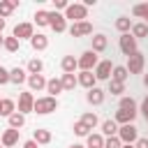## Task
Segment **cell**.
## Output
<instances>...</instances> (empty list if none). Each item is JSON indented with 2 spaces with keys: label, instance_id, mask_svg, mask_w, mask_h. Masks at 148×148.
<instances>
[{
  "label": "cell",
  "instance_id": "cell-25",
  "mask_svg": "<svg viewBox=\"0 0 148 148\" xmlns=\"http://www.w3.org/2000/svg\"><path fill=\"white\" fill-rule=\"evenodd\" d=\"M46 90L51 92V97H56V95H58V92H62L65 88H62V81H60V79H51V81L46 83Z\"/></svg>",
  "mask_w": 148,
  "mask_h": 148
},
{
  "label": "cell",
  "instance_id": "cell-10",
  "mask_svg": "<svg viewBox=\"0 0 148 148\" xmlns=\"http://www.w3.org/2000/svg\"><path fill=\"white\" fill-rule=\"evenodd\" d=\"M90 32H92V23H88V21H81V23H72L69 25V35L72 37H86Z\"/></svg>",
  "mask_w": 148,
  "mask_h": 148
},
{
  "label": "cell",
  "instance_id": "cell-15",
  "mask_svg": "<svg viewBox=\"0 0 148 148\" xmlns=\"http://www.w3.org/2000/svg\"><path fill=\"white\" fill-rule=\"evenodd\" d=\"M46 79L42 76V74H30L28 76V86H30V90H42V88H46Z\"/></svg>",
  "mask_w": 148,
  "mask_h": 148
},
{
  "label": "cell",
  "instance_id": "cell-40",
  "mask_svg": "<svg viewBox=\"0 0 148 148\" xmlns=\"http://www.w3.org/2000/svg\"><path fill=\"white\" fill-rule=\"evenodd\" d=\"M104 148H123V141H120L118 136H109V139L104 141Z\"/></svg>",
  "mask_w": 148,
  "mask_h": 148
},
{
  "label": "cell",
  "instance_id": "cell-5",
  "mask_svg": "<svg viewBox=\"0 0 148 148\" xmlns=\"http://www.w3.org/2000/svg\"><path fill=\"white\" fill-rule=\"evenodd\" d=\"M118 139L123 141V143H136V139H139V134H136V127L130 123V125H120V130H118Z\"/></svg>",
  "mask_w": 148,
  "mask_h": 148
},
{
  "label": "cell",
  "instance_id": "cell-26",
  "mask_svg": "<svg viewBox=\"0 0 148 148\" xmlns=\"http://www.w3.org/2000/svg\"><path fill=\"white\" fill-rule=\"evenodd\" d=\"M14 109H16V106H14L12 99H0V116H7V118H9L12 113H16Z\"/></svg>",
  "mask_w": 148,
  "mask_h": 148
},
{
  "label": "cell",
  "instance_id": "cell-48",
  "mask_svg": "<svg viewBox=\"0 0 148 148\" xmlns=\"http://www.w3.org/2000/svg\"><path fill=\"white\" fill-rule=\"evenodd\" d=\"M143 86H146V88H148V74H146V76H143Z\"/></svg>",
  "mask_w": 148,
  "mask_h": 148
},
{
  "label": "cell",
  "instance_id": "cell-50",
  "mask_svg": "<svg viewBox=\"0 0 148 148\" xmlns=\"http://www.w3.org/2000/svg\"><path fill=\"white\" fill-rule=\"evenodd\" d=\"M2 44H5V39H2V37H0V46H2Z\"/></svg>",
  "mask_w": 148,
  "mask_h": 148
},
{
  "label": "cell",
  "instance_id": "cell-2",
  "mask_svg": "<svg viewBox=\"0 0 148 148\" xmlns=\"http://www.w3.org/2000/svg\"><path fill=\"white\" fill-rule=\"evenodd\" d=\"M65 18H72L74 23H81V21H86L88 18V7L86 5H69L67 9H65Z\"/></svg>",
  "mask_w": 148,
  "mask_h": 148
},
{
  "label": "cell",
  "instance_id": "cell-49",
  "mask_svg": "<svg viewBox=\"0 0 148 148\" xmlns=\"http://www.w3.org/2000/svg\"><path fill=\"white\" fill-rule=\"evenodd\" d=\"M69 148H83V146H81V143H74V146H69Z\"/></svg>",
  "mask_w": 148,
  "mask_h": 148
},
{
  "label": "cell",
  "instance_id": "cell-28",
  "mask_svg": "<svg viewBox=\"0 0 148 148\" xmlns=\"http://www.w3.org/2000/svg\"><path fill=\"white\" fill-rule=\"evenodd\" d=\"M32 141H35V143H49V141H51V132H49V130H35Z\"/></svg>",
  "mask_w": 148,
  "mask_h": 148
},
{
  "label": "cell",
  "instance_id": "cell-4",
  "mask_svg": "<svg viewBox=\"0 0 148 148\" xmlns=\"http://www.w3.org/2000/svg\"><path fill=\"white\" fill-rule=\"evenodd\" d=\"M143 65H146V58H143V53H139V51L127 58V72H130V74H141V72H143Z\"/></svg>",
  "mask_w": 148,
  "mask_h": 148
},
{
  "label": "cell",
  "instance_id": "cell-20",
  "mask_svg": "<svg viewBox=\"0 0 148 148\" xmlns=\"http://www.w3.org/2000/svg\"><path fill=\"white\" fill-rule=\"evenodd\" d=\"M30 44H32L35 51H44V49L49 46V37H46V35H35V37L30 39Z\"/></svg>",
  "mask_w": 148,
  "mask_h": 148
},
{
  "label": "cell",
  "instance_id": "cell-38",
  "mask_svg": "<svg viewBox=\"0 0 148 148\" xmlns=\"http://www.w3.org/2000/svg\"><path fill=\"white\" fill-rule=\"evenodd\" d=\"M81 123H83V125H88V127L92 130V127L97 125V116H95V113H83V118H81Z\"/></svg>",
  "mask_w": 148,
  "mask_h": 148
},
{
  "label": "cell",
  "instance_id": "cell-21",
  "mask_svg": "<svg viewBox=\"0 0 148 148\" xmlns=\"http://www.w3.org/2000/svg\"><path fill=\"white\" fill-rule=\"evenodd\" d=\"M9 81H12V83H16V86H21L23 81H28V76H25V72H23L21 67H14V69L9 72Z\"/></svg>",
  "mask_w": 148,
  "mask_h": 148
},
{
  "label": "cell",
  "instance_id": "cell-17",
  "mask_svg": "<svg viewBox=\"0 0 148 148\" xmlns=\"http://www.w3.org/2000/svg\"><path fill=\"white\" fill-rule=\"evenodd\" d=\"M60 65H62V72H65V74H74V69L79 67V60H76L74 56H65Z\"/></svg>",
  "mask_w": 148,
  "mask_h": 148
},
{
  "label": "cell",
  "instance_id": "cell-19",
  "mask_svg": "<svg viewBox=\"0 0 148 148\" xmlns=\"http://www.w3.org/2000/svg\"><path fill=\"white\" fill-rule=\"evenodd\" d=\"M86 99H88L90 104H102V102H104V90L95 86L92 90H88V97H86Z\"/></svg>",
  "mask_w": 148,
  "mask_h": 148
},
{
  "label": "cell",
  "instance_id": "cell-13",
  "mask_svg": "<svg viewBox=\"0 0 148 148\" xmlns=\"http://www.w3.org/2000/svg\"><path fill=\"white\" fill-rule=\"evenodd\" d=\"M134 118H136V111H125V109H118V111H116V118H113V120H116L118 125H130V123H132Z\"/></svg>",
  "mask_w": 148,
  "mask_h": 148
},
{
  "label": "cell",
  "instance_id": "cell-34",
  "mask_svg": "<svg viewBox=\"0 0 148 148\" xmlns=\"http://www.w3.org/2000/svg\"><path fill=\"white\" fill-rule=\"evenodd\" d=\"M2 46H5L9 53H14V51H18V39H16L14 35H12V37H5V44H2Z\"/></svg>",
  "mask_w": 148,
  "mask_h": 148
},
{
  "label": "cell",
  "instance_id": "cell-51",
  "mask_svg": "<svg viewBox=\"0 0 148 148\" xmlns=\"http://www.w3.org/2000/svg\"><path fill=\"white\" fill-rule=\"evenodd\" d=\"M143 118H146V123H148V116H143Z\"/></svg>",
  "mask_w": 148,
  "mask_h": 148
},
{
  "label": "cell",
  "instance_id": "cell-8",
  "mask_svg": "<svg viewBox=\"0 0 148 148\" xmlns=\"http://www.w3.org/2000/svg\"><path fill=\"white\" fill-rule=\"evenodd\" d=\"M35 109V97H32V92H21L18 95V113H30Z\"/></svg>",
  "mask_w": 148,
  "mask_h": 148
},
{
  "label": "cell",
  "instance_id": "cell-41",
  "mask_svg": "<svg viewBox=\"0 0 148 148\" xmlns=\"http://www.w3.org/2000/svg\"><path fill=\"white\" fill-rule=\"evenodd\" d=\"M5 83H9V72L0 65V86H5Z\"/></svg>",
  "mask_w": 148,
  "mask_h": 148
},
{
  "label": "cell",
  "instance_id": "cell-33",
  "mask_svg": "<svg viewBox=\"0 0 148 148\" xmlns=\"http://www.w3.org/2000/svg\"><path fill=\"white\" fill-rule=\"evenodd\" d=\"M132 14L139 16V18H146V21H148V2H143V5H134V7H132Z\"/></svg>",
  "mask_w": 148,
  "mask_h": 148
},
{
  "label": "cell",
  "instance_id": "cell-18",
  "mask_svg": "<svg viewBox=\"0 0 148 148\" xmlns=\"http://www.w3.org/2000/svg\"><path fill=\"white\" fill-rule=\"evenodd\" d=\"M106 46H109V42H106V35H95V37H92V51H95V53H102V51H106Z\"/></svg>",
  "mask_w": 148,
  "mask_h": 148
},
{
  "label": "cell",
  "instance_id": "cell-43",
  "mask_svg": "<svg viewBox=\"0 0 148 148\" xmlns=\"http://www.w3.org/2000/svg\"><path fill=\"white\" fill-rule=\"evenodd\" d=\"M134 148H148V136H146V139H136Z\"/></svg>",
  "mask_w": 148,
  "mask_h": 148
},
{
  "label": "cell",
  "instance_id": "cell-11",
  "mask_svg": "<svg viewBox=\"0 0 148 148\" xmlns=\"http://www.w3.org/2000/svg\"><path fill=\"white\" fill-rule=\"evenodd\" d=\"M14 37L21 42V39H32L35 32H32V23H18L14 28Z\"/></svg>",
  "mask_w": 148,
  "mask_h": 148
},
{
  "label": "cell",
  "instance_id": "cell-31",
  "mask_svg": "<svg viewBox=\"0 0 148 148\" xmlns=\"http://www.w3.org/2000/svg\"><path fill=\"white\" fill-rule=\"evenodd\" d=\"M42 69H44V62H42L39 58H32V60L28 62V72H30V74H42Z\"/></svg>",
  "mask_w": 148,
  "mask_h": 148
},
{
  "label": "cell",
  "instance_id": "cell-46",
  "mask_svg": "<svg viewBox=\"0 0 148 148\" xmlns=\"http://www.w3.org/2000/svg\"><path fill=\"white\" fill-rule=\"evenodd\" d=\"M5 30V18H0V32Z\"/></svg>",
  "mask_w": 148,
  "mask_h": 148
},
{
  "label": "cell",
  "instance_id": "cell-16",
  "mask_svg": "<svg viewBox=\"0 0 148 148\" xmlns=\"http://www.w3.org/2000/svg\"><path fill=\"white\" fill-rule=\"evenodd\" d=\"M16 7H18V0H0V18L9 16Z\"/></svg>",
  "mask_w": 148,
  "mask_h": 148
},
{
  "label": "cell",
  "instance_id": "cell-32",
  "mask_svg": "<svg viewBox=\"0 0 148 148\" xmlns=\"http://www.w3.org/2000/svg\"><path fill=\"white\" fill-rule=\"evenodd\" d=\"M88 148H104L102 134H88Z\"/></svg>",
  "mask_w": 148,
  "mask_h": 148
},
{
  "label": "cell",
  "instance_id": "cell-12",
  "mask_svg": "<svg viewBox=\"0 0 148 148\" xmlns=\"http://www.w3.org/2000/svg\"><path fill=\"white\" fill-rule=\"evenodd\" d=\"M76 79H79V86H83V88H88V90H92V88H95V83H97L95 72H81Z\"/></svg>",
  "mask_w": 148,
  "mask_h": 148
},
{
  "label": "cell",
  "instance_id": "cell-45",
  "mask_svg": "<svg viewBox=\"0 0 148 148\" xmlns=\"http://www.w3.org/2000/svg\"><path fill=\"white\" fill-rule=\"evenodd\" d=\"M23 148H37V143H35V141H25V143H23Z\"/></svg>",
  "mask_w": 148,
  "mask_h": 148
},
{
  "label": "cell",
  "instance_id": "cell-3",
  "mask_svg": "<svg viewBox=\"0 0 148 148\" xmlns=\"http://www.w3.org/2000/svg\"><path fill=\"white\" fill-rule=\"evenodd\" d=\"M97 65H99V60H97V53L92 49L81 53V58H79V69L81 72H92V67H97Z\"/></svg>",
  "mask_w": 148,
  "mask_h": 148
},
{
  "label": "cell",
  "instance_id": "cell-9",
  "mask_svg": "<svg viewBox=\"0 0 148 148\" xmlns=\"http://www.w3.org/2000/svg\"><path fill=\"white\" fill-rule=\"evenodd\" d=\"M49 25L53 28V32H65V30H67L65 16L58 14V12H49Z\"/></svg>",
  "mask_w": 148,
  "mask_h": 148
},
{
  "label": "cell",
  "instance_id": "cell-22",
  "mask_svg": "<svg viewBox=\"0 0 148 148\" xmlns=\"http://www.w3.org/2000/svg\"><path fill=\"white\" fill-rule=\"evenodd\" d=\"M118 130H120V127H118L116 120H104V123H102V132H104L106 136H118Z\"/></svg>",
  "mask_w": 148,
  "mask_h": 148
},
{
  "label": "cell",
  "instance_id": "cell-27",
  "mask_svg": "<svg viewBox=\"0 0 148 148\" xmlns=\"http://www.w3.org/2000/svg\"><path fill=\"white\" fill-rule=\"evenodd\" d=\"M62 88L65 90H74V86H79V79L74 76V74H62Z\"/></svg>",
  "mask_w": 148,
  "mask_h": 148
},
{
  "label": "cell",
  "instance_id": "cell-35",
  "mask_svg": "<svg viewBox=\"0 0 148 148\" xmlns=\"http://www.w3.org/2000/svg\"><path fill=\"white\" fill-rule=\"evenodd\" d=\"M123 90H125V83H120V81H113V79L109 81V92H111V95H120Z\"/></svg>",
  "mask_w": 148,
  "mask_h": 148
},
{
  "label": "cell",
  "instance_id": "cell-47",
  "mask_svg": "<svg viewBox=\"0 0 148 148\" xmlns=\"http://www.w3.org/2000/svg\"><path fill=\"white\" fill-rule=\"evenodd\" d=\"M123 148H134V143H123Z\"/></svg>",
  "mask_w": 148,
  "mask_h": 148
},
{
  "label": "cell",
  "instance_id": "cell-14",
  "mask_svg": "<svg viewBox=\"0 0 148 148\" xmlns=\"http://www.w3.org/2000/svg\"><path fill=\"white\" fill-rule=\"evenodd\" d=\"M18 143V130H5L2 132V146L5 148H12V146H16Z\"/></svg>",
  "mask_w": 148,
  "mask_h": 148
},
{
  "label": "cell",
  "instance_id": "cell-30",
  "mask_svg": "<svg viewBox=\"0 0 148 148\" xmlns=\"http://www.w3.org/2000/svg\"><path fill=\"white\" fill-rule=\"evenodd\" d=\"M148 35V25L146 23H134L132 25V37L136 39V37H146Z\"/></svg>",
  "mask_w": 148,
  "mask_h": 148
},
{
  "label": "cell",
  "instance_id": "cell-1",
  "mask_svg": "<svg viewBox=\"0 0 148 148\" xmlns=\"http://www.w3.org/2000/svg\"><path fill=\"white\" fill-rule=\"evenodd\" d=\"M58 109V99L56 97H39V99H35V113H39V116H46V113H51V111H56Z\"/></svg>",
  "mask_w": 148,
  "mask_h": 148
},
{
  "label": "cell",
  "instance_id": "cell-44",
  "mask_svg": "<svg viewBox=\"0 0 148 148\" xmlns=\"http://www.w3.org/2000/svg\"><path fill=\"white\" fill-rule=\"evenodd\" d=\"M141 111H143V116H148V95H146V99L141 102Z\"/></svg>",
  "mask_w": 148,
  "mask_h": 148
},
{
  "label": "cell",
  "instance_id": "cell-24",
  "mask_svg": "<svg viewBox=\"0 0 148 148\" xmlns=\"http://www.w3.org/2000/svg\"><path fill=\"white\" fill-rule=\"evenodd\" d=\"M23 125H25V116H23V113L16 111V113L9 116V127H12V130H21Z\"/></svg>",
  "mask_w": 148,
  "mask_h": 148
},
{
  "label": "cell",
  "instance_id": "cell-39",
  "mask_svg": "<svg viewBox=\"0 0 148 148\" xmlns=\"http://www.w3.org/2000/svg\"><path fill=\"white\" fill-rule=\"evenodd\" d=\"M74 132H76L79 136H88V134H90V127H88V125H83V123L79 120V123H74Z\"/></svg>",
  "mask_w": 148,
  "mask_h": 148
},
{
  "label": "cell",
  "instance_id": "cell-42",
  "mask_svg": "<svg viewBox=\"0 0 148 148\" xmlns=\"http://www.w3.org/2000/svg\"><path fill=\"white\" fill-rule=\"evenodd\" d=\"M53 5H56V9H67V7H69L67 0H53Z\"/></svg>",
  "mask_w": 148,
  "mask_h": 148
},
{
  "label": "cell",
  "instance_id": "cell-29",
  "mask_svg": "<svg viewBox=\"0 0 148 148\" xmlns=\"http://www.w3.org/2000/svg\"><path fill=\"white\" fill-rule=\"evenodd\" d=\"M116 28H118L123 35H127V32H130V28H132V21H130L127 16H120V18H116Z\"/></svg>",
  "mask_w": 148,
  "mask_h": 148
},
{
  "label": "cell",
  "instance_id": "cell-37",
  "mask_svg": "<svg viewBox=\"0 0 148 148\" xmlns=\"http://www.w3.org/2000/svg\"><path fill=\"white\" fill-rule=\"evenodd\" d=\"M35 23H37V25H49V12L39 9V12L35 14Z\"/></svg>",
  "mask_w": 148,
  "mask_h": 148
},
{
  "label": "cell",
  "instance_id": "cell-36",
  "mask_svg": "<svg viewBox=\"0 0 148 148\" xmlns=\"http://www.w3.org/2000/svg\"><path fill=\"white\" fill-rule=\"evenodd\" d=\"M118 109H125V111H136V102H134L132 97H123Z\"/></svg>",
  "mask_w": 148,
  "mask_h": 148
},
{
  "label": "cell",
  "instance_id": "cell-23",
  "mask_svg": "<svg viewBox=\"0 0 148 148\" xmlns=\"http://www.w3.org/2000/svg\"><path fill=\"white\" fill-rule=\"evenodd\" d=\"M130 76V72H127V67H123V65H116L113 67V74H111V79L113 81H120V83H125V79Z\"/></svg>",
  "mask_w": 148,
  "mask_h": 148
},
{
  "label": "cell",
  "instance_id": "cell-6",
  "mask_svg": "<svg viewBox=\"0 0 148 148\" xmlns=\"http://www.w3.org/2000/svg\"><path fill=\"white\" fill-rule=\"evenodd\" d=\"M118 44H120V51L130 58V56H134L136 53V39L127 32V35H120V39H118Z\"/></svg>",
  "mask_w": 148,
  "mask_h": 148
},
{
  "label": "cell",
  "instance_id": "cell-7",
  "mask_svg": "<svg viewBox=\"0 0 148 148\" xmlns=\"http://www.w3.org/2000/svg\"><path fill=\"white\" fill-rule=\"evenodd\" d=\"M111 74H113V65H111V60H99V65L95 67V76H97V81H111Z\"/></svg>",
  "mask_w": 148,
  "mask_h": 148
}]
</instances>
